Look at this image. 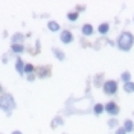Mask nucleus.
Here are the masks:
<instances>
[{
    "label": "nucleus",
    "instance_id": "a211bd4d",
    "mask_svg": "<svg viewBox=\"0 0 134 134\" xmlns=\"http://www.w3.org/2000/svg\"><path fill=\"white\" fill-rule=\"evenodd\" d=\"M120 78H122V81H124V82H130V79H131V75H130V72H124Z\"/></svg>",
    "mask_w": 134,
    "mask_h": 134
},
{
    "label": "nucleus",
    "instance_id": "0eeeda50",
    "mask_svg": "<svg viewBox=\"0 0 134 134\" xmlns=\"http://www.w3.org/2000/svg\"><path fill=\"white\" fill-rule=\"evenodd\" d=\"M15 69H17V72L20 73V75H23L25 72V63H23V59H20V58H17V61H15Z\"/></svg>",
    "mask_w": 134,
    "mask_h": 134
},
{
    "label": "nucleus",
    "instance_id": "2eb2a0df",
    "mask_svg": "<svg viewBox=\"0 0 134 134\" xmlns=\"http://www.w3.org/2000/svg\"><path fill=\"white\" fill-rule=\"evenodd\" d=\"M34 70H35V67L32 66V64H25V73H27V75H32L34 73Z\"/></svg>",
    "mask_w": 134,
    "mask_h": 134
},
{
    "label": "nucleus",
    "instance_id": "f03ea898",
    "mask_svg": "<svg viewBox=\"0 0 134 134\" xmlns=\"http://www.w3.org/2000/svg\"><path fill=\"white\" fill-rule=\"evenodd\" d=\"M0 108L3 110V111H6V113H11L12 110L15 108V100L14 98L11 96V94H3V96H0Z\"/></svg>",
    "mask_w": 134,
    "mask_h": 134
},
{
    "label": "nucleus",
    "instance_id": "ddd939ff",
    "mask_svg": "<svg viewBox=\"0 0 134 134\" xmlns=\"http://www.w3.org/2000/svg\"><path fill=\"white\" fill-rule=\"evenodd\" d=\"M21 41H23V35L21 34H15L12 37V44H21Z\"/></svg>",
    "mask_w": 134,
    "mask_h": 134
},
{
    "label": "nucleus",
    "instance_id": "6ab92c4d",
    "mask_svg": "<svg viewBox=\"0 0 134 134\" xmlns=\"http://www.w3.org/2000/svg\"><path fill=\"white\" fill-rule=\"evenodd\" d=\"M61 124H63V119H61V117H57V119H53V124H52V126L61 125Z\"/></svg>",
    "mask_w": 134,
    "mask_h": 134
},
{
    "label": "nucleus",
    "instance_id": "423d86ee",
    "mask_svg": "<svg viewBox=\"0 0 134 134\" xmlns=\"http://www.w3.org/2000/svg\"><path fill=\"white\" fill-rule=\"evenodd\" d=\"M93 32H94V29H93L92 25H84L82 26V35H85V37H90V35H93Z\"/></svg>",
    "mask_w": 134,
    "mask_h": 134
},
{
    "label": "nucleus",
    "instance_id": "aec40b11",
    "mask_svg": "<svg viewBox=\"0 0 134 134\" xmlns=\"http://www.w3.org/2000/svg\"><path fill=\"white\" fill-rule=\"evenodd\" d=\"M116 134H126L125 128H117V130H116Z\"/></svg>",
    "mask_w": 134,
    "mask_h": 134
},
{
    "label": "nucleus",
    "instance_id": "20e7f679",
    "mask_svg": "<svg viewBox=\"0 0 134 134\" xmlns=\"http://www.w3.org/2000/svg\"><path fill=\"white\" fill-rule=\"evenodd\" d=\"M104 108H105V111H107L108 114H111V116H116L117 113H119V107H117L116 102H108Z\"/></svg>",
    "mask_w": 134,
    "mask_h": 134
},
{
    "label": "nucleus",
    "instance_id": "dca6fc26",
    "mask_svg": "<svg viewBox=\"0 0 134 134\" xmlns=\"http://www.w3.org/2000/svg\"><path fill=\"white\" fill-rule=\"evenodd\" d=\"M104 110H105V108H104V105H102V104H96V105H94V108H93V111H94V114H100Z\"/></svg>",
    "mask_w": 134,
    "mask_h": 134
},
{
    "label": "nucleus",
    "instance_id": "5701e85b",
    "mask_svg": "<svg viewBox=\"0 0 134 134\" xmlns=\"http://www.w3.org/2000/svg\"><path fill=\"white\" fill-rule=\"evenodd\" d=\"M27 79H29V81H34V79H35V76H34V75H27Z\"/></svg>",
    "mask_w": 134,
    "mask_h": 134
},
{
    "label": "nucleus",
    "instance_id": "9d476101",
    "mask_svg": "<svg viewBox=\"0 0 134 134\" xmlns=\"http://www.w3.org/2000/svg\"><path fill=\"white\" fill-rule=\"evenodd\" d=\"M11 50L14 53H21V52H25V46L23 44H12L11 46Z\"/></svg>",
    "mask_w": 134,
    "mask_h": 134
},
{
    "label": "nucleus",
    "instance_id": "f257e3e1",
    "mask_svg": "<svg viewBox=\"0 0 134 134\" xmlns=\"http://www.w3.org/2000/svg\"><path fill=\"white\" fill-rule=\"evenodd\" d=\"M133 44H134V35L131 32H122L119 35V38H117V47L120 50L126 52V50H130L133 47Z\"/></svg>",
    "mask_w": 134,
    "mask_h": 134
},
{
    "label": "nucleus",
    "instance_id": "1a4fd4ad",
    "mask_svg": "<svg viewBox=\"0 0 134 134\" xmlns=\"http://www.w3.org/2000/svg\"><path fill=\"white\" fill-rule=\"evenodd\" d=\"M98 31H99L100 35H105V34L110 31V25H108V23H100L99 27H98Z\"/></svg>",
    "mask_w": 134,
    "mask_h": 134
},
{
    "label": "nucleus",
    "instance_id": "6e6552de",
    "mask_svg": "<svg viewBox=\"0 0 134 134\" xmlns=\"http://www.w3.org/2000/svg\"><path fill=\"white\" fill-rule=\"evenodd\" d=\"M124 128H125V131L126 133H133L134 131V122L133 120H125V124H124Z\"/></svg>",
    "mask_w": 134,
    "mask_h": 134
},
{
    "label": "nucleus",
    "instance_id": "4be33fe9",
    "mask_svg": "<svg viewBox=\"0 0 134 134\" xmlns=\"http://www.w3.org/2000/svg\"><path fill=\"white\" fill-rule=\"evenodd\" d=\"M40 76H47V70L41 69V73H40Z\"/></svg>",
    "mask_w": 134,
    "mask_h": 134
},
{
    "label": "nucleus",
    "instance_id": "b1692460",
    "mask_svg": "<svg viewBox=\"0 0 134 134\" xmlns=\"http://www.w3.org/2000/svg\"><path fill=\"white\" fill-rule=\"evenodd\" d=\"M12 134H21V133H20V131H14Z\"/></svg>",
    "mask_w": 134,
    "mask_h": 134
},
{
    "label": "nucleus",
    "instance_id": "9b49d317",
    "mask_svg": "<svg viewBox=\"0 0 134 134\" xmlns=\"http://www.w3.org/2000/svg\"><path fill=\"white\" fill-rule=\"evenodd\" d=\"M53 53H55V57H57L59 61H64V59H66V55H64V52H61V50L57 49V47H53Z\"/></svg>",
    "mask_w": 134,
    "mask_h": 134
},
{
    "label": "nucleus",
    "instance_id": "7ed1b4c3",
    "mask_svg": "<svg viewBox=\"0 0 134 134\" xmlns=\"http://www.w3.org/2000/svg\"><path fill=\"white\" fill-rule=\"evenodd\" d=\"M102 88H104V92L107 93V94H110V96H111V94H116L117 93V82L116 81H105Z\"/></svg>",
    "mask_w": 134,
    "mask_h": 134
},
{
    "label": "nucleus",
    "instance_id": "f8f14e48",
    "mask_svg": "<svg viewBox=\"0 0 134 134\" xmlns=\"http://www.w3.org/2000/svg\"><path fill=\"white\" fill-rule=\"evenodd\" d=\"M47 27H49V31H52V32L59 31V25L57 21H49V23H47Z\"/></svg>",
    "mask_w": 134,
    "mask_h": 134
},
{
    "label": "nucleus",
    "instance_id": "f3484780",
    "mask_svg": "<svg viewBox=\"0 0 134 134\" xmlns=\"http://www.w3.org/2000/svg\"><path fill=\"white\" fill-rule=\"evenodd\" d=\"M67 18H69L70 21H76V20H78V11H76V12H69V14H67Z\"/></svg>",
    "mask_w": 134,
    "mask_h": 134
},
{
    "label": "nucleus",
    "instance_id": "393cba45",
    "mask_svg": "<svg viewBox=\"0 0 134 134\" xmlns=\"http://www.w3.org/2000/svg\"><path fill=\"white\" fill-rule=\"evenodd\" d=\"M0 92H2V85H0Z\"/></svg>",
    "mask_w": 134,
    "mask_h": 134
},
{
    "label": "nucleus",
    "instance_id": "412c9836",
    "mask_svg": "<svg viewBox=\"0 0 134 134\" xmlns=\"http://www.w3.org/2000/svg\"><path fill=\"white\" fill-rule=\"evenodd\" d=\"M108 125H110V126H114V125H116V120H114V119H110Z\"/></svg>",
    "mask_w": 134,
    "mask_h": 134
},
{
    "label": "nucleus",
    "instance_id": "4468645a",
    "mask_svg": "<svg viewBox=\"0 0 134 134\" xmlns=\"http://www.w3.org/2000/svg\"><path fill=\"white\" fill-rule=\"evenodd\" d=\"M124 88H125L126 93H133L134 92V82H131V81L130 82H125L124 84Z\"/></svg>",
    "mask_w": 134,
    "mask_h": 134
},
{
    "label": "nucleus",
    "instance_id": "39448f33",
    "mask_svg": "<svg viewBox=\"0 0 134 134\" xmlns=\"http://www.w3.org/2000/svg\"><path fill=\"white\" fill-rule=\"evenodd\" d=\"M59 38H61V41L64 43V44H69V43L73 41V35H72V32H69V31H63Z\"/></svg>",
    "mask_w": 134,
    "mask_h": 134
}]
</instances>
